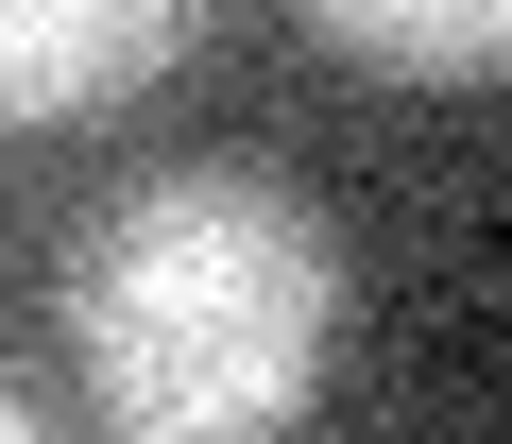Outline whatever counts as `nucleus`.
<instances>
[{"label":"nucleus","mask_w":512,"mask_h":444,"mask_svg":"<svg viewBox=\"0 0 512 444\" xmlns=\"http://www.w3.org/2000/svg\"><path fill=\"white\" fill-rule=\"evenodd\" d=\"M308 35H342L359 69H410V86H495L512 69V0H291Z\"/></svg>","instance_id":"7ed1b4c3"},{"label":"nucleus","mask_w":512,"mask_h":444,"mask_svg":"<svg viewBox=\"0 0 512 444\" xmlns=\"http://www.w3.org/2000/svg\"><path fill=\"white\" fill-rule=\"evenodd\" d=\"M0 444H52V410H35V393H18V376H0Z\"/></svg>","instance_id":"20e7f679"},{"label":"nucleus","mask_w":512,"mask_h":444,"mask_svg":"<svg viewBox=\"0 0 512 444\" xmlns=\"http://www.w3.org/2000/svg\"><path fill=\"white\" fill-rule=\"evenodd\" d=\"M342 359V240L256 154L137 171L69 240V376L103 444H291Z\"/></svg>","instance_id":"f257e3e1"},{"label":"nucleus","mask_w":512,"mask_h":444,"mask_svg":"<svg viewBox=\"0 0 512 444\" xmlns=\"http://www.w3.org/2000/svg\"><path fill=\"white\" fill-rule=\"evenodd\" d=\"M205 35V0H0V120H103Z\"/></svg>","instance_id":"f03ea898"}]
</instances>
